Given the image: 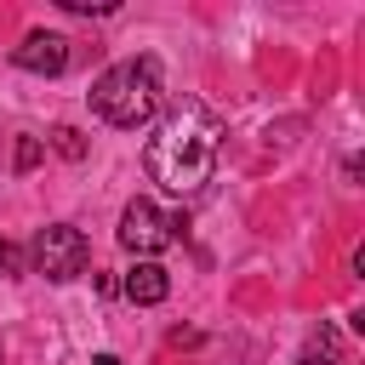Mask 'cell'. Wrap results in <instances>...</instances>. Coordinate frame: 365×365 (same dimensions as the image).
Here are the masks:
<instances>
[{"instance_id": "6", "label": "cell", "mask_w": 365, "mask_h": 365, "mask_svg": "<svg viewBox=\"0 0 365 365\" xmlns=\"http://www.w3.org/2000/svg\"><path fill=\"white\" fill-rule=\"evenodd\" d=\"M120 291H125L137 308H154V302H165V291H171V274H165L160 262H137V268L120 279Z\"/></svg>"}, {"instance_id": "10", "label": "cell", "mask_w": 365, "mask_h": 365, "mask_svg": "<svg viewBox=\"0 0 365 365\" xmlns=\"http://www.w3.org/2000/svg\"><path fill=\"white\" fill-rule=\"evenodd\" d=\"M11 274H23V251L11 240H0V279H11Z\"/></svg>"}, {"instance_id": "7", "label": "cell", "mask_w": 365, "mask_h": 365, "mask_svg": "<svg viewBox=\"0 0 365 365\" xmlns=\"http://www.w3.org/2000/svg\"><path fill=\"white\" fill-rule=\"evenodd\" d=\"M51 148H57L63 160H86V137H80L74 125H51Z\"/></svg>"}, {"instance_id": "1", "label": "cell", "mask_w": 365, "mask_h": 365, "mask_svg": "<svg viewBox=\"0 0 365 365\" xmlns=\"http://www.w3.org/2000/svg\"><path fill=\"white\" fill-rule=\"evenodd\" d=\"M217 148H222V120H217L200 97H182V103L154 125V137H148V148H143V165H148V177H154L165 194L188 200V194H200V188L211 182Z\"/></svg>"}, {"instance_id": "4", "label": "cell", "mask_w": 365, "mask_h": 365, "mask_svg": "<svg viewBox=\"0 0 365 365\" xmlns=\"http://www.w3.org/2000/svg\"><path fill=\"white\" fill-rule=\"evenodd\" d=\"M86 262H91V245L74 222H46L34 234V274H46L51 285H68L74 274H86Z\"/></svg>"}, {"instance_id": "5", "label": "cell", "mask_w": 365, "mask_h": 365, "mask_svg": "<svg viewBox=\"0 0 365 365\" xmlns=\"http://www.w3.org/2000/svg\"><path fill=\"white\" fill-rule=\"evenodd\" d=\"M11 63H17V68H29V74H63V68H68V40H63V34L34 29L23 46H11Z\"/></svg>"}, {"instance_id": "11", "label": "cell", "mask_w": 365, "mask_h": 365, "mask_svg": "<svg viewBox=\"0 0 365 365\" xmlns=\"http://www.w3.org/2000/svg\"><path fill=\"white\" fill-rule=\"evenodd\" d=\"M297 365H336V359H331V354H302Z\"/></svg>"}, {"instance_id": "2", "label": "cell", "mask_w": 365, "mask_h": 365, "mask_svg": "<svg viewBox=\"0 0 365 365\" xmlns=\"http://www.w3.org/2000/svg\"><path fill=\"white\" fill-rule=\"evenodd\" d=\"M160 63L154 57H125V63H114V68H103L97 80H91V91H86V103H91V114L103 120V125H114V131H137L154 108H160Z\"/></svg>"}, {"instance_id": "9", "label": "cell", "mask_w": 365, "mask_h": 365, "mask_svg": "<svg viewBox=\"0 0 365 365\" xmlns=\"http://www.w3.org/2000/svg\"><path fill=\"white\" fill-rule=\"evenodd\" d=\"M17 171H34L40 165V137H17V160H11Z\"/></svg>"}, {"instance_id": "8", "label": "cell", "mask_w": 365, "mask_h": 365, "mask_svg": "<svg viewBox=\"0 0 365 365\" xmlns=\"http://www.w3.org/2000/svg\"><path fill=\"white\" fill-rule=\"evenodd\" d=\"M63 11H74V17H108V11H120V0H57Z\"/></svg>"}, {"instance_id": "12", "label": "cell", "mask_w": 365, "mask_h": 365, "mask_svg": "<svg viewBox=\"0 0 365 365\" xmlns=\"http://www.w3.org/2000/svg\"><path fill=\"white\" fill-rule=\"evenodd\" d=\"M91 365H120V359H114V354H97V359H91Z\"/></svg>"}, {"instance_id": "3", "label": "cell", "mask_w": 365, "mask_h": 365, "mask_svg": "<svg viewBox=\"0 0 365 365\" xmlns=\"http://www.w3.org/2000/svg\"><path fill=\"white\" fill-rule=\"evenodd\" d=\"M177 228H182V217H171V211H160L154 200H131L125 211H120V245L137 257V262H154L171 240H177Z\"/></svg>"}]
</instances>
